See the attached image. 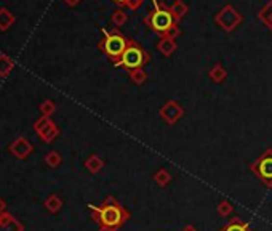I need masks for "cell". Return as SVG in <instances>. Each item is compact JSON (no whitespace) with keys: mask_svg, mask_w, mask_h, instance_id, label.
Instances as JSON below:
<instances>
[{"mask_svg":"<svg viewBox=\"0 0 272 231\" xmlns=\"http://www.w3.org/2000/svg\"><path fill=\"white\" fill-rule=\"evenodd\" d=\"M221 231H251V228L247 223H244L240 218H232L231 222L221 228Z\"/></svg>","mask_w":272,"mask_h":231,"instance_id":"cell-12","label":"cell"},{"mask_svg":"<svg viewBox=\"0 0 272 231\" xmlns=\"http://www.w3.org/2000/svg\"><path fill=\"white\" fill-rule=\"evenodd\" d=\"M223 205H224V209H223V207H218V210H220L221 214H226L227 210H231V209H232V205H231V204H227V202H223Z\"/></svg>","mask_w":272,"mask_h":231,"instance_id":"cell-16","label":"cell"},{"mask_svg":"<svg viewBox=\"0 0 272 231\" xmlns=\"http://www.w3.org/2000/svg\"><path fill=\"white\" fill-rule=\"evenodd\" d=\"M99 231H116V230H111V228H102V227H101V230H99Z\"/></svg>","mask_w":272,"mask_h":231,"instance_id":"cell-20","label":"cell"},{"mask_svg":"<svg viewBox=\"0 0 272 231\" xmlns=\"http://www.w3.org/2000/svg\"><path fill=\"white\" fill-rule=\"evenodd\" d=\"M0 231H24V225L13 214L3 212L0 214Z\"/></svg>","mask_w":272,"mask_h":231,"instance_id":"cell-7","label":"cell"},{"mask_svg":"<svg viewBox=\"0 0 272 231\" xmlns=\"http://www.w3.org/2000/svg\"><path fill=\"white\" fill-rule=\"evenodd\" d=\"M126 48H128V47H126L125 39L120 34H117V32L107 34L104 42H102V50H104L111 58L120 59V57H122Z\"/></svg>","mask_w":272,"mask_h":231,"instance_id":"cell-2","label":"cell"},{"mask_svg":"<svg viewBox=\"0 0 272 231\" xmlns=\"http://www.w3.org/2000/svg\"><path fill=\"white\" fill-rule=\"evenodd\" d=\"M183 231H197V230H196L194 227H186V228H184Z\"/></svg>","mask_w":272,"mask_h":231,"instance_id":"cell-19","label":"cell"},{"mask_svg":"<svg viewBox=\"0 0 272 231\" xmlns=\"http://www.w3.org/2000/svg\"><path fill=\"white\" fill-rule=\"evenodd\" d=\"M85 167H87L92 173H98L99 170L102 169V161L99 159L98 156H92V157H88V159H87Z\"/></svg>","mask_w":272,"mask_h":231,"instance_id":"cell-14","label":"cell"},{"mask_svg":"<svg viewBox=\"0 0 272 231\" xmlns=\"http://www.w3.org/2000/svg\"><path fill=\"white\" fill-rule=\"evenodd\" d=\"M116 2H120V3H122V2H126V0H116Z\"/></svg>","mask_w":272,"mask_h":231,"instance_id":"cell-21","label":"cell"},{"mask_svg":"<svg viewBox=\"0 0 272 231\" xmlns=\"http://www.w3.org/2000/svg\"><path fill=\"white\" fill-rule=\"evenodd\" d=\"M44 205L48 212H51V214H56V212L61 210L63 207V201L61 198L58 196V194H50L45 201H44Z\"/></svg>","mask_w":272,"mask_h":231,"instance_id":"cell-10","label":"cell"},{"mask_svg":"<svg viewBox=\"0 0 272 231\" xmlns=\"http://www.w3.org/2000/svg\"><path fill=\"white\" fill-rule=\"evenodd\" d=\"M173 24V18L172 15L168 13V11H155L154 16H152V28L155 29V31L159 32H163L167 31V29H170Z\"/></svg>","mask_w":272,"mask_h":231,"instance_id":"cell-8","label":"cell"},{"mask_svg":"<svg viewBox=\"0 0 272 231\" xmlns=\"http://www.w3.org/2000/svg\"><path fill=\"white\" fill-rule=\"evenodd\" d=\"M32 151H34L32 143L24 137L16 138L15 142L10 144V153L13 154L16 159H21V161L27 159V157L32 154Z\"/></svg>","mask_w":272,"mask_h":231,"instance_id":"cell-6","label":"cell"},{"mask_svg":"<svg viewBox=\"0 0 272 231\" xmlns=\"http://www.w3.org/2000/svg\"><path fill=\"white\" fill-rule=\"evenodd\" d=\"M88 209L92 210V218L98 222L102 228L119 230L122 225L128 220V212H126L122 205L114 198H107L101 205L88 204Z\"/></svg>","mask_w":272,"mask_h":231,"instance_id":"cell-1","label":"cell"},{"mask_svg":"<svg viewBox=\"0 0 272 231\" xmlns=\"http://www.w3.org/2000/svg\"><path fill=\"white\" fill-rule=\"evenodd\" d=\"M34 130L37 132V135L42 138V142H45V143H51L53 140L59 135V129L54 125V122L50 117H47V116H42L40 119L35 120Z\"/></svg>","mask_w":272,"mask_h":231,"instance_id":"cell-3","label":"cell"},{"mask_svg":"<svg viewBox=\"0 0 272 231\" xmlns=\"http://www.w3.org/2000/svg\"><path fill=\"white\" fill-rule=\"evenodd\" d=\"M253 169L266 185H272V151H268L259 157Z\"/></svg>","mask_w":272,"mask_h":231,"instance_id":"cell-5","label":"cell"},{"mask_svg":"<svg viewBox=\"0 0 272 231\" xmlns=\"http://www.w3.org/2000/svg\"><path fill=\"white\" fill-rule=\"evenodd\" d=\"M61 162H63V157H61V154L58 153V151H50V153H47V156H45V164L50 169H56V167H59L61 166Z\"/></svg>","mask_w":272,"mask_h":231,"instance_id":"cell-13","label":"cell"},{"mask_svg":"<svg viewBox=\"0 0 272 231\" xmlns=\"http://www.w3.org/2000/svg\"><path fill=\"white\" fill-rule=\"evenodd\" d=\"M16 21L15 15L8 8H0V31H8Z\"/></svg>","mask_w":272,"mask_h":231,"instance_id":"cell-9","label":"cell"},{"mask_svg":"<svg viewBox=\"0 0 272 231\" xmlns=\"http://www.w3.org/2000/svg\"><path fill=\"white\" fill-rule=\"evenodd\" d=\"M15 68L13 58H10L8 55L0 53V77H7Z\"/></svg>","mask_w":272,"mask_h":231,"instance_id":"cell-11","label":"cell"},{"mask_svg":"<svg viewBox=\"0 0 272 231\" xmlns=\"http://www.w3.org/2000/svg\"><path fill=\"white\" fill-rule=\"evenodd\" d=\"M144 53L141 48L138 47H128L126 50L124 52V55L120 57L119 59V64L124 66L126 69H138L141 68L143 63H144Z\"/></svg>","mask_w":272,"mask_h":231,"instance_id":"cell-4","label":"cell"},{"mask_svg":"<svg viewBox=\"0 0 272 231\" xmlns=\"http://www.w3.org/2000/svg\"><path fill=\"white\" fill-rule=\"evenodd\" d=\"M3 212H7V202L0 198V214H3Z\"/></svg>","mask_w":272,"mask_h":231,"instance_id":"cell-17","label":"cell"},{"mask_svg":"<svg viewBox=\"0 0 272 231\" xmlns=\"http://www.w3.org/2000/svg\"><path fill=\"white\" fill-rule=\"evenodd\" d=\"M78 2V0H66V3H68V5H75Z\"/></svg>","mask_w":272,"mask_h":231,"instance_id":"cell-18","label":"cell"},{"mask_svg":"<svg viewBox=\"0 0 272 231\" xmlns=\"http://www.w3.org/2000/svg\"><path fill=\"white\" fill-rule=\"evenodd\" d=\"M54 109H56V106H54V103L51 100H47L40 105V113H42V116H47V117H50V116L54 113Z\"/></svg>","mask_w":272,"mask_h":231,"instance_id":"cell-15","label":"cell"}]
</instances>
